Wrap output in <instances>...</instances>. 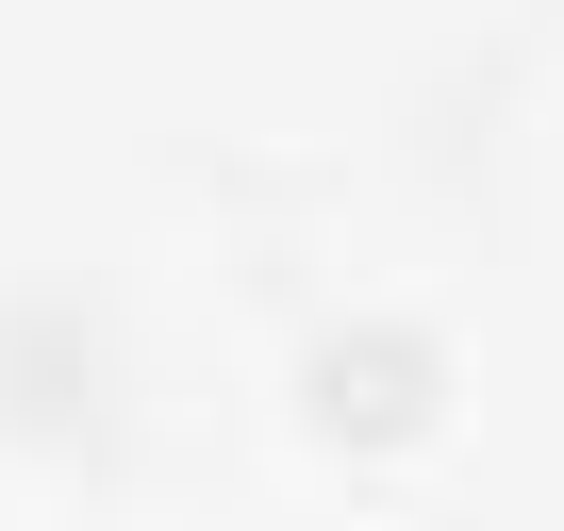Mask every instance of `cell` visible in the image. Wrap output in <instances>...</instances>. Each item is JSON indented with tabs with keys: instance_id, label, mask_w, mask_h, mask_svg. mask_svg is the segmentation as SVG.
Instances as JSON below:
<instances>
[{
	"instance_id": "1",
	"label": "cell",
	"mask_w": 564,
	"mask_h": 531,
	"mask_svg": "<svg viewBox=\"0 0 564 531\" xmlns=\"http://www.w3.org/2000/svg\"><path fill=\"white\" fill-rule=\"evenodd\" d=\"M432 399H448V366H432L415 333H349V349H316V432H333V448H415Z\"/></svg>"
}]
</instances>
